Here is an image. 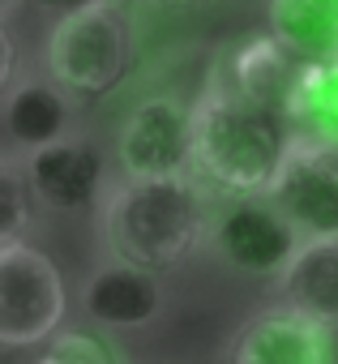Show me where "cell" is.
<instances>
[{
  "instance_id": "1",
  "label": "cell",
  "mask_w": 338,
  "mask_h": 364,
  "mask_svg": "<svg viewBox=\"0 0 338 364\" xmlns=\"http://www.w3.org/2000/svg\"><path fill=\"white\" fill-rule=\"evenodd\" d=\"M291 146V116L244 95L236 82H210L193 103V167L227 193L261 198Z\"/></svg>"
},
{
  "instance_id": "2",
  "label": "cell",
  "mask_w": 338,
  "mask_h": 364,
  "mask_svg": "<svg viewBox=\"0 0 338 364\" xmlns=\"http://www.w3.org/2000/svg\"><path fill=\"white\" fill-rule=\"evenodd\" d=\"M103 245L111 257L163 270L185 262L210 232L202 185L180 176H124L103 198Z\"/></svg>"
},
{
  "instance_id": "3",
  "label": "cell",
  "mask_w": 338,
  "mask_h": 364,
  "mask_svg": "<svg viewBox=\"0 0 338 364\" xmlns=\"http://www.w3.org/2000/svg\"><path fill=\"white\" fill-rule=\"evenodd\" d=\"M129 69V18L116 0L60 14L48 39V73L69 95H107Z\"/></svg>"
},
{
  "instance_id": "4",
  "label": "cell",
  "mask_w": 338,
  "mask_h": 364,
  "mask_svg": "<svg viewBox=\"0 0 338 364\" xmlns=\"http://www.w3.org/2000/svg\"><path fill=\"white\" fill-rule=\"evenodd\" d=\"M69 296L56 262L26 245H0V347H39L65 321Z\"/></svg>"
},
{
  "instance_id": "5",
  "label": "cell",
  "mask_w": 338,
  "mask_h": 364,
  "mask_svg": "<svg viewBox=\"0 0 338 364\" xmlns=\"http://www.w3.org/2000/svg\"><path fill=\"white\" fill-rule=\"evenodd\" d=\"M261 198H270L300 236H338V146L295 133L291 154Z\"/></svg>"
},
{
  "instance_id": "6",
  "label": "cell",
  "mask_w": 338,
  "mask_h": 364,
  "mask_svg": "<svg viewBox=\"0 0 338 364\" xmlns=\"http://www.w3.org/2000/svg\"><path fill=\"white\" fill-rule=\"evenodd\" d=\"M116 154L124 176H180L193 167V103L176 95L141 99L120 133Z\"/></svg>"
},
{
  "instance_id": "7",
  "label": "cell",
  "mask_w": 338,
  "mask_h": 364,
  "mask_svg": "<svg viewBox=\"0 0 338 364\" xmlns=\"http://www.w3.org/2000/svg\"><path fill=\"white\" fill-rule=\"evenodd\" d=\"M26 180L39 206L73 215V210H90L94 202H103V185H107V167L103 154L90 137L65 133L48 146L26 150Z\"/></svg>"
},
{
  "instance_id": "8",
  "label": "cell",
  "mask_w": 338,
  "mask_h": 364,
  "mask_svg": "<svg viewBox=\"0 0 338 364\" xmlns=\"http://www.w3.org/2000/svg\"><path fill=\"white\" fill-rule=\"evenodd\" d=\"M300 240L304 236L295 232V223L270 198L266 202H236L210 228L214 253L240 274H278Z\"/></svg>"
},
{
  "instance_id": "9",
  "label": "cell",
  "mask_w": 338,
  "mask_h": 364,
  "mask_svg": "<svg viewBox=\"0 0 338 364\" xmlns=\"http://www.w3.org/2000/svg\"><path fill=\"white\" fill-rule=\"evenodd\" d=\"M236 364H325L334 360V330L283 304L249 317L231 338Z\"/></svg>"
},
{
  "instance_id": "10",
  "label": "cell",
  "mask_w": 338,
  "mask_h": 364,
  "mask_svg": "<svg viewBox=\"0 0 338 364\" xmlns=\"http://www.w3.org/2000/svg\"><path fill=\"white\" fill-rule=\"evenodd\" d=\"M82 309L103 330H141L163 313V283L150 266L111 257L86 279Z\"/></svg>"
},
{
  "instance_id": "11",
  "label": "cell",
  "mask_w": 338,
  "mask_h": 364,
  "mask_svg": "<svg viewBox=\"0 0 338 364\" xmlns=\"http://www.w3.org/2000/svg\"><path fill=\"white\" fill-rule=\"evenodd\" d=\"M283 304L338 330V236H304L278 270Z\"/></svg>"
},
{
  "instance_id": "12",
  "label": "cell",
  "mask_w": 338,
  "mask_h": 364,
  "mask_svg": "<svg viewBox=\"0 0 338 364\" xmlns=\"http://www.w3.org/2000/svg\"><path fill=\"white\" fill-rule=\"evenodd\" d=\"M304 65L308 60H300L295 52H287L274 35H261V39H249L231 56V82L244 95H253V99H261V103H270V107H278V112L291 116Z\"/></svg>"
},
{
  "instance_id": "13",
  "label": "cell",
  "mask_w": 338,
  "mask_h": 364,
  "mask_svg": "<svg viewBox=\"0 0 338 364\" xmlns=\"http://www.w3.org/2000/svg\"><path fill=\"white\" fill-rule=\"evenodd\" d=\"M69 124H73L69 90L56 77H26L5 99V129L22 150H35V146L65 137Z\"/></svg>"
},
{
  "instance_id": "14",
  "label": "cell",
  "mask_w": 338,
  "mask_h": 364,
  "mask_svg": "<svg viewBox=\"0 0 338 364\" xmlns=\"http://www.w3.org/2000/svg\"><path fill=\"white\" fill-rule=\"evenodd\" d=\"M266 26L308 65L338 56V0H270Z\"/></svg>"
},
{
  "instance_id": "15",
  "label": "cell",
  "mask_w": 338,
  "mask_h": 364,
  "mask_svg": "<svg viewBox=\"0 0 338 364\" xmlns=\"http://www.w3.org/2000/svg\"><path fill=\"white\" fill-rule=\"evenodd\" d=\"M291 124L304 137L338 146V56L304 65L300 90L291 103Z\"/></svg>"
},
{
  "instance_id": "16",
  "label": "cell",
  "mask_w": 338,
  "mask_h": 364,
  "mask_svg": "<svg viewBox=\"0 0 338 364\" xmlns=\"http://www.w3.org/2000/svg\"><path fill=\"white\" fill-rule=\"evenodd\" d=\"M35 215V193L26 180V163L0 154V245L22 240Z\"/></svg>"
},
{
  "instance_id": "17",
  "label": "cell",
  "mask_w": 338,
  "mask_h": 364,
  "mask_svg": "<svg viewBox=\"0 0 338 364\" xmlns=\"http://www.w3.org/2000/svg\"><path fill=\"white\" fill-rule=\"evenodd\" d=\"M39 360H48V364H107V360H120V351L99 343L90 330H60L56 326L52 338L43 343Z\"/></svg>"
},
{
  "instance_id": "18",
  "label": "cell",
  "mask_w": 338,
  "mask_h": 364,
  "mask_svg": "<svg viewBox=\"0 0 338 364\" xmlns=\"http://www.w3.org/2000/svg\"><path fill=\"white\" fill-rule=\"evenodd\" d=\"M13 73H18V43H13L9 26L0 22V95H5V86L13 82Z\"/></svg>"
},
{
  "instance_id": "19",
  "label": "cell",
  "mask_w": 338,
  "mask_h": 364,
  "mask_svg": "<svg viewBox=\"0 0 338 364\" xmlns=\"http://www.w3.org/2000/svg\"><path fill=\"white\" fill-rule=\"evenodd\" d=\"M31 5L48 9V14H73V9H90V5H107V0H31Z\"/></svg>"
},
{
  "instance_id": "20",
  "label": "cell",
  "mask_w": 338,
  "mask_h": 364,
  "mask_svg": "<svg viewBox=\"0 0 338 364\" xmlns=\"http://www.w3.org/2000/svg\"><path fill=\"white\" fill-rule=\"evenodd\" d=\"M158 5H172V9H193V5H206V0H158Z\"/></svg>"
}]
</instances>
